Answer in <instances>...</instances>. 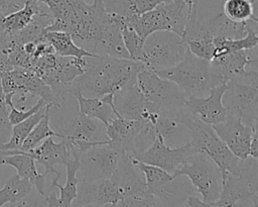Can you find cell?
I'll list each match as a JSON object with an SVG mask.
<instances>
[{
	"label": "cell",
	"mask_w": 258,
	"mask_h": 207,
	"mask_svg": "<svg viewBox=\"0 0 258 207\" xmlns=\"http://www.w3.org/2000/svg\"><path fill=\"white\" fill-rule=\"evenodd\" d=\"M145 65L131 59H119L108 56L86 57L84 73L74 83L73 94L85 97H102L115 93L131 81L136 80L139 71Z\"/></svg>",
	"instance_id": "cell-1"
},
{
	"label": "cell",
	"mask_w": 258,
	"mask_h": 207,
	"mask_svg": "<svg viewBox=\"0 0 258 207\" xmlns=\"http://www.w3.org/2000/svg\"><path fill=\"white\" fill-rule=\"evenodd\" d=\"M155 73L159 77L175 83L187 98L205 97L211 88L224 83L214 73L210 61L195 56L188 49L176 65Z\"/></svg>",
	"instance_id": "cell-2"
},
{
	"label": "cell",
	"mask_w": 258,
	"mask_h": 207,
	"mask_svg": "<svg viewBox=\"0 0 258 207\" xmlns=\"http://www.w3.org/2000/svg\"><path fill=\"white\" fill-rule=\"evenodd\" d=\"M85 64L86 57L79 59L50 53L33 60L30 69L51 88L60 101H63L68 94H73L75 80L84 73Z\"/></svg>",
	"instance_id": "cell-3"
},
{
	"label": "cell",
	"mask_w": 258,
	"mask_h": 207,
	"mask_svg": "<svg viewBox=\"0 0 258 207\" xmlns=\"http://www.w3.org/2000/svg\"><path fill=\"white\" fill-rule=\"evenodd\" d=\"M126 17L127 24L143 39L158 30H169L183 37L187 24L188 8L184 0H173L150 11Z\"/></svg>",
	"instance_id": "cell-4"
},
{
	"label": "cell",
	"mask_w": 258,
	"mask_h": 207,
	"mask_svg": "<svg viewBox=\"0 0 258 207\" xmlns=\"http://www.w3.org/2000/svg\"><path fill=\"white\" fill-rule=\"evenodd\" d=\"M190 143L197 152L207 154L218 167L222 182L228 173L240 174L241 160L237 158L217 135L212 125L203 122L194 116L190 123Z\"/></svg>",
	"instance_id": "cell-5"
},
{
	"label": "cell",
	"mask_w": 258,
	"mask_h": 207,
	"mask_svg": "<svg viewBox=\"0 0 258 207\" xmlns=\"http://www.w3.org/2000/svg\"><path fill=\"white\" fill-rule=\"evenodd\" d=\"M136 82L150 111L176 109L182 107L187 99L186 94L175 83L159 77L151 69L139 71Z\"/></svg>",
	"instance_id": "cell-6"
},
{
	"label": "cell",
	"mask_w": 258,
	"mask_h": 207,
	"mask_svg": "<svg viewBox=\"0 0 258 207\" xmlns=\"http://www.w3.org/2000/svg\"><path fill=\"white\" fill-rule=\"evenodd\" d=\"M172 177H187L205 206H210L219 199L222 189L221 173L213 161L203 152L192 154L172 174Z\"/></svg>",
	"instance_id": "cell-7"
},
{
	"label": "cell",
	"mask_w": 258,
	"mask_h": 207,
	"mask_svg": "<svg viewBox=\"0 0 258 207\" xmlns=\"http://www.w3.org/2000/svg\"><path fill=\"white\" fill-rule=\"evenodd\" d=\"M186 50L182 36L169 30L154 31L144 39L143 64L154 72L164 70L180 62Z\"/></svg>",
	"instance_id": "cell-8"
},
{
	"label": "cell",
	"mask_w": 258,
	"mask_h": 207,
	"mask_svg": "<svg viewBox=\"0 0 258 207\" xmlns=\"http://www.w3.org/2000/svg\"><path fill=\"white\" fill-rule=\"evenodd\" d=\"M0 78L4 94L20 95L21 101L28 94L43 99L50 108H59L62 103L51 88L31 69L14 67L12 70L0 73Z\"/></svg>",
	"instance_id": "cell-9"
},
{
	"label": "cell",
	"mask_w": 258,
	"mask_h": 207,
	"mask_svg": "<svg viewBox=\"0 0 258 207\" xmlns=\"http://www.w3.org/2000/svg\"><path fill=\"white\" fill-rule=\"evenodd\" d=\"M122 193L121 206H157L155 196L148 190L144 177L132 160L122 153L112 175Z\"/></svg>",
	"instance_id": "cell-10"
},
{
	"label": "cell",
	"mask_w": 258,
	"mask_h": 207,
	"mask_svg": "<svg viewBox=\"0 0 258 207\" xmlns=\"http://www.w3.org/2000/svg\"><path fill=\"white\" fill-rule=\"evenodd\" d=\"M256 47L252 49H242L216 56L210 61L211 67L216 75H218L224 83L231 80L240 81L249 85L258 86L257 84V68Z\"/></svg>",
	"instance_id": "cell-11"
},
{
	"label": "cell",
	"mask_w": 258,
	"mask_h": 207,
	"mask_svg": "<svg viewBox=\"0 0 258 207\" xmlns=\"http://www.w3.org/2000/svg\"><path fill=\"white\" fill-rule=\"evenodd\" d=\"M122 151L111 146L108 139L102 143L95 144L80 153L81 180L95 181L111 178L115 172Z\"/></svg>",
	"instance_id": "cell-12"
},
{
	"label": "cell",
	"mask_w": 258,
	"mask_h": 207,
	"mask_svg": "<svg viewBox=\"0 0 258 207\" xmlns=\"http://www.w3.org/2000/svg\"><path fill=\"white\" fill-rule=\"evenodd\" d=\"M222 101L227 114L241 118L247 125L257 122L258 86L236 80L228 81Z\"/></svg>",
	"instance_id": "cell-13"
},
{
	"label": "cell",
	"mask_w": 258,
	"mask_h": 207,
	"mask_svg": "<svg viewBox=\"0 0 258 207\" xmlns=\"http://www.w3.org/2000/svg\"><path fill=\"white\" fill-rule=\"evenodd\" d=\"M197 151L190 141L179 146L167 145L160 135H156L152 143L144 150L136 152L133 158L145 164L157 166L169 174H173Z\"/></svg>",
	"instance_id": "cell-14"
},
{
	"label": "cell",
	"mask_w": 258,
	"mask_h": 207,
	"mask_svg": "<svg viewBox=\"0 0 258 207\" xmlns=\"http://www.w3.org/2000/svg\"><path fill=\"white\" fill-rule=\"evenodd\" d=\"M194 115L183 105L182 107L160 111L155 123L156 133L164 142L172 147L182 145L190 139V123Z\"/></svg>",
	"instance_id": "cell-15"
},
{
	"label": "cell",
	"mask_w": 258,
	"mask_h": 207,
	"mask_svg": "<svg viewBox=\"0 0 258 207\" xmlns=\"http://www.w3.org/2000/svg\"><path fill=\"white\" fill-rule=\"evenodd\" d=\"M75 200L81 206H119L122 193L112 177L95 181L80 179Z\"/></svg>",
	"instance_id": "cell-16"
},
{
	"label": "cell",
	"mask_w": 258,
	"mask_h": 207,
	"mask_svg": "<svg viewBox=\"0 0 258 207\" xmlns=\"http://www.w3.org/2000/svg\"><path fill=\"white\" fill-rule=\"evenodd\" d=\"M255 126L257 122L247 125L241 118L229 114H226L224 121L212 125L217 135L240 160L249 158L250 142Z\"/></svg>",
	"instance_id": "cell-17"
},
{
	"label": "cell",
	"mask_w": 258,
	"mask_h": 207,
	"mask_svg": "<svg viewBox=\"0 0 258 207\" xmlns=\"http://www.w3.org/2000/svg\"><path fill=\"white\" fill-rule=\"evenodd\" d=\"M113 102L118 115L135 120L149 121L155 125L158 112L150 111L136 80L131 81L113 95Z\"/></svg>",
	"instance_id": "cell-18"
},
{
	"label": "cell",
	"mask_w": 258,
	"mask_h": 207,
	"mask_svg": "<svg viewBox=\"0 0 258 207\" xmlns=\"http://www.w3.org/2000/svg\"><path fill=\"white\" fill-rule=\"evenodd\" d=\"M242 200L249 201L253 206L258 205L256 181L249 180L243 171L240 174L228 173L222 182L219 199L211 203L210 206H238Z\"/></svg>",
	"instance_id": "cell-19"
},
{
	"label": "cell",
	"mask_w": 258,
	"mask_h": 207,
	"mask_svg": "<svg viewBox=\"0 0 258 207\" xmlns=\"http://www.w3.org/2000/svg\"><path fill=\"white\" fill-rule=\"evenodd\" d=\"M227 88V83L219 84L210 89L205 97L187 98L184 106L198 119L205 123L214 125L226 118V108L223 105L222 97Z\"/></svg>",
	"instance_id": "cell-20"
},
{
	"label": "cell",
	"mask_w": 258,
	"mask_h": 207,
	"mask_svg": "<svg viewBox=\"0 0 258 207\" xmlns=\"http://www.w3.org/2000/svg\"><path fill=\"white\" fill-rule=\"evenodd\" d=\"M143 125L144 121L142 120L128 119L122 116L114 117L105 125L108 143L128 157H133L136 152L135 139L143 128Z\"/></svg>",
	"instance_id": "cell-21"
},
{
	"label": "cell",
	"mask_w": 258,
	"mask_h": 207,
	"mask_svg": "<svg viewBox=\"0 0 258 207\" xmlns=\"http://www.w3.org/2000/svg\"><path fill=\"white\" fill-rule=\"evenodd\" d=\"M61 139L60 142H55L52 136L46 137L41 144L25 152L32 157L36 163L42 165L46 174L52 173L54 176H60L54 166H64L73 158V145L67 137Z\"/></svg>",
	"instance_id": "cell-22"
},
{
	"label": "cell",
	"mask_w": 258,
	"mask_h": 207,
	"mask_svg": "<svg viewBox=\"0 0 258 207\" xmlns=\"http://www.w3.org/2000/svg\"><path fill=\"white\" fill-rule=\"evenodd\" d=\"M0 166L15 168L16 174L23 179L30 181L40 195L45 193V172L38 173L35 161L32 157L20 149L0 150Z\"/></svg>",
	"instance_id": "cell-23"
},
{
	"label": "cell",
	"mask_w": 258,
	"mask_h": 207,
	"mask_svg": "<svg viewBox=\"0 0 258 207\" xmlns=\"http://www.w3.org/2000/svg\"><path fill=\"white\" fill-rule=\"evenodd\" d=\"M75 150L79 153L87 150L95 144L104 142L107 139H99V126L94 120L85 114L79 113L73 122V130L66 134Z\"/></svg>",
	"instance_id": "cell-24"
},
{
	"label": "cell",
	"mask_w": 258,
	"mask_h": 207,
	"mask_svg": "<svg viewBox=\"0 0 258 207\" xmlns=\"http://www.w3.org/2000/svg\"><path fill=\"white\" fill-rule=\"evenodd\" d=\"M113 95V93H109L102 97H85L81 94H76L75 97L79 103V113L100 120L104 126L107 125L114 117L120 116L116 112Z\"/></svg>",
	"instance_id": "cell-25"
},
{
	"label": "cell",
	"mask_w": 258,
	"mask_h": 207,
	"mask_svg": "<svg viewBox=\"0 0 258 207\" xmlns=\"http://www.w3.org/2000/svg\"><path fill=\"white\" fill-rule=\"evenodd\" d=\"M48 10L46 5L38 0H25L21 8L4 15V28L7 33L13 35L28 25L36 14Z\"/></svg>",
	"instance_id": "cell-26"
},
{
	"label": "cell",
	"mask_w": 258,
	"mask_h": 207,
	"mask_svg": "<svg viewBox=\"0 0 258 207\" xmlns=\"http://www.w3.org/2000/svg\"><path fill=\"white\" fill-rule=\"evenodd\" d=\"M67 170V179L66 185L61 186L58 184V180L60 176H54L51 188H57L59 190V205L70 207L73 205L75 198L78 193V183L80 179L77 177L79 169H80V153L75 150L73 146V158L64 165Z\"/></svg>",
	"instance_id": "cell-27"
},
{
	"label": "cell",
	"mask_w": 258,
	"mask_h": 207,
	"mask_svg": "<svg viewBox=\"0 0 258 207\" xmlns=\"http://www.w3.org/2000/svg\"><path fill=\"white\" fill-rule=\"evenodd\" d=\"M206 28L214 35V37L237 39L244 37L247 34L248 27L256 21L236 22L227 18L223 12L210 18L209 20L202 21Z\"/></svg>",
	"instance_id": "cell-28"
},
{
	"label": "cell",
	"mask_w": 258,
	"mask_h": 207,
	"mask_svg": "<svg viewBox=\"0 0 258 207\" xmlns=\"http://www.w3.org/2000/svg\"><path fill=\"white\" fill-rule=\"evenodd\" d=\"M50 110L48 105L43 106L37 112L24 119L23 121L12 125L11 135L8 140L0 143V150H9V149H19L22 145V142L32 130V128L36 125V123L45 115L46 112Z\"/></svg>",
	"instance_id": "cell-29"
},
{
	"label": "cell",
	"mask_w": 258,
	"mask_h": 207,
	"mask_svg": "<svg viewBox=\"0 0 258 207\" xmlns=\"http://www.w3.org/2000/svg\"><path fill=\"white\" fill-rule=\"evenodd\" d=\"M43 38L49 42L54 50V54L58 56L74 57L79 59L97 56L78 46L73 40L72 36L66 31H46Z\"/></svg>",
	"instance_id": "cell-30"
},
{
	"label": "cell",
	"mask_w": 258,
	"mask_h": 207,
	"mask_svg": "<svg viewBox=\"0 0 258 207\" xmlns=\"http://www.w3.org/2000/svg\"><path fill=\"white\" fill-rule=\"evenodd\" d=\"M258 43V34H257V23H252L248 27L247 34L244 37L231 39V38H222L214 37L215 44V55H223L232 51L242 50V49H252L257 46Z\"/></svg>",
	"instance_id": "cell-31"
},
{
	"label": "cell",
	"mask_w": 258,
	"mask_h": 207,
	"mask_svg": "<svg viewBox=\"0 0 258 207\" xmlns=\"http://www.w3.org/2000/svg\"><path fill=\"white\" fill-rule=\"evenodd\" d=\"M32 191V184L29 180L20 178L17 174L4 182L0 189V207L6 203L16 205Z\"/></svg>",
	"instance_id": "cell-32"
},
{
	"label": "cell",
	"mask_w": 258,
	"mask_h": 207,
	"mask_svg": "<svg viewBox=\"0 0 258 207\" xmlns=\"http://www.w3.org/2000/svg\"><path fill=\"white\" fill-rule=\"evenodd\" d=\"M256 0H223L222 12L230 20L236 22L256 21L254 4Z\"/></svg>",
	"instance_id": "cell-33"
},
{
	"label": "cell",
	"mask_w": 258,
	"mask_h": 207,
	"mask_svg": "<svg viewBox=\"0 0 258 207\" xmlns=\"http://www.w3.org/2000/svg\"><path fill=\"white\" fill-rule=\"evenodd\" d=\"M49 136L64 138L66 134L57 133L50 128L49 111H48L32 128V130L29 132V134L26 136V138L22 142V145L20 146L19 149L23 151H28L34 148L35 146H37L40 143V141L44 140L46 137H49Z\"/></svg>",
	"instance_id": "cell-34"
},
{
	"label": "cell",
	"mask_w": 258,
	"mask_h": 207,
	"mask_svg": "<svg viewBox=\"0 0 258 207\" xmlns=\"http://www.w3.org/2000/svg\"><path fill=\"white\" fill-rule=\"evenodd\" d=\"M120 30H121L124 45L129 54V58L133 61H138L143 63L144 39L127 23H124L123 25H121Z\"/></svg>",
	"instance_id": "cell-35"
},
{
	"label": "cell",
	"mask_w": 258,
	"mask_h": 207,
	"mask_svg": "<svg viewBox=\"0 0 258 207\" xmlns=\"http://www.w3.org/2000/svg\"><path fill=\"white\" fill-rule=\"evenodd\" d=\"M12 97L13 95L10 94H5V100L7 105L10 107V111L8 112V120L10 122L11 125H15L21 121H23L24 119L28 118L29 116H31L32 114H34L35 112H37L40 108H42L43 106H45V102L43 99L39 98V100L29 109L24 110V107L18 109L14 106V104L12 103Z\"/></svg>",
	"instance_id": "cell-36"
},
{
	"label": "cell",
	"mask_w": 258,
	"mask_h": 207,
	"mask_svg": "<svg viewBox=\"0 0 258 207\" xmlns=\"http://www.w3.org/2000/svg\"><path fill=\"white\" fill-rule=\"evenodd\" d=\"M7 103L5 100V94L1 84L0 78V140L1 143L5 142V138L11 133L12 125L8 120V110Z\"/></svg>",
	"instance_id": "cell-37"
},
{
	"label": "cell",
	"mask_w": 258,
	"mask_h": 207,
	"mask_svg": "<svg viewBox=\"0 0 258 207\" xmlns=\"http://www.w3.org/2000/svg\"><path fill=\"white\" fill-rule=\"evenodd\" d=\"M173 0H132L129 6L130 15L141 14L156 8L159 5L170 3Z\"/></svg>",
	"instance_id": "cell-38"
},
{
	"label": "cell",
	"mask_w": 258,
	"mask_h": 207,
	"mask_svg": "<svg viewBox=\"0 0 258 207\" xmlns=\"http://www.w3.org/2000/svg\"><path fill=\"white\" fill-rule=\"evenodd\" d=\"M14 67L11 65L7 54L5 53L4 48L0 45V73L12 70Z\"/></svg>",
	"instance_id": "cell-39"
},
{
	"label": "cell",
	"mask_w": 258,
	"mask_h": 207,
	"mask_svg": "<svg viewBox=\"0 0 258 207\" xmlns=\"http://www.w3.org/2000/svg\"><path fill=\"white\" fill-rule=\"evenodd\" d=\"M258 140H257V126L253 129V135L250 142V149H249V157L257 160L258 159Z\"/></svg>",
	"instance_id": "cell-40"
},
{
	"label": "cell",
	"mask_w": 258,
	"mask_h": 207,
	"mask_svg": "<svg viewBox=\"0 0 258 207\" xmlns=\"http://www.w3.org/2000/svg\"><path fill=\"white\" fill-rule=\"evenodd\" d=\"M183 206H205L204 201L196 194H189L186 200L181 204Z\"/></svg>",
	"instance_id": "cell-41"
},
{
	"label": "cell",
	"mask_w": 258,
	"mask_h": 207,
	"mask_svg": "<svg viewBox=\"0 0 258 207\" xmlns=\"http://www.w3.org/2000/svg\"><path fill=\"white\" fill-rule=\"evenodd\" d=\"M45 201H46V204H47L48 206H60V205H59L58 197H56V195H55L54 192L50 193V194L45 198Z\"/></svg>",
	"instance_id": "cell-42"
},
{
	"label": "cell",
	"mask_w": 258,
	"mask_h": 207,
	"mask_svg": "<svg viewBox=\"0 0 258 207\" xmlns=\"http://www.w3.org/2000/svg\"><path fill=\"white\" fill-rule=\"evenodd\" d=\"M121 1H122V5H123V14L126 16H129L130 15L129 6H130L132 0H121Z\"/></svg>",
	"instance_id": "cell-43"
},
{
	"label": "cell",
	"mask_w": 258,
	"mask_h": 207,
	"mask_svg": "<svg viewBox=\"0 0 258 207\" xmlns=\"http://www.w3.org/2000/svg\"><path fill=\"white\" fill-rule=\"evenodd\" d=\"M0 185H1V183H0Z\"/></svg>",
	"instance_id": "cell-44"
}]
</instances>
